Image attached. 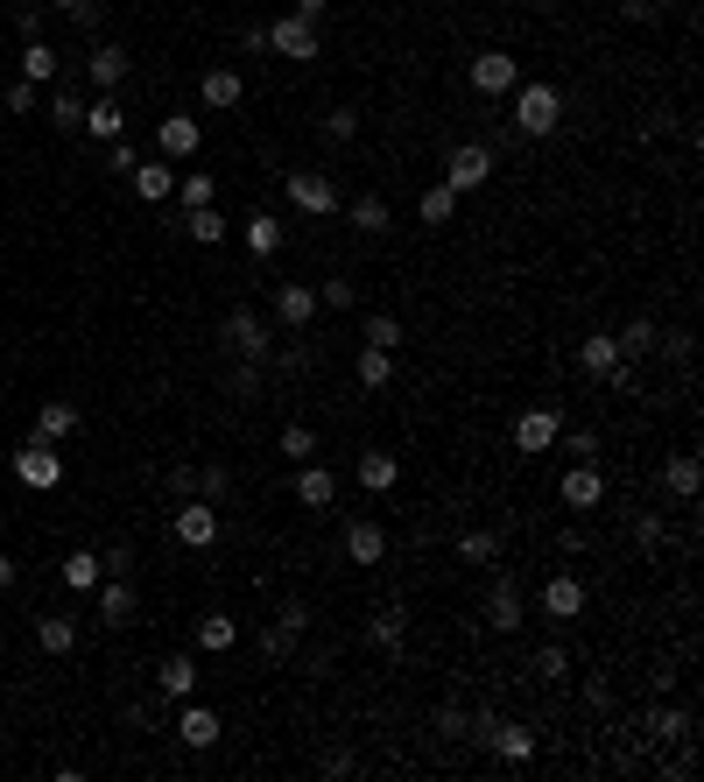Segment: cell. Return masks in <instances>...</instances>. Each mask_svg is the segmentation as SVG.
<instances>
[{"mask_svg":"<svg viewBox=\"0 0 704 782\" xmlns=\"http://www.w3.org/2000/svg\"><path fill=\"white\" fill-rule=\"evenodd\" d=\"M627 22H662V0H620Z\"/></svg>","mask_w":704,"mask_h":782,"instance_id":"cell-61","label":"cell"},{"mask_svg":"<svg viewBox=\"0 0 704 782\" xmlns=\"http://www.w3.org/2000/svg\"><path fill=\"white\" fill-rule=\"evenodd\" d=\"M459 557H465V564H501V536H493V529H465V536H459Z\"/></svg>","mask_w":704,"mask_h":782,"instance_id":"cell-44","label":"cell"},{"mask_svg":"<svg viewBox=\"0 0 704 782\" xmlns=\"http://www.w3.org/2000/svg\"><path fill=\"white\" fill-rule=\"evenodd\" d=\"M325 135H332V142H353V135H359V113H353V106H332V113H325Z\"/></svg>","mask_w":704,"mask_h":782,"instance_id":"cell-53","label":"cell"},{"mask_svg":"<svg viewBox=\"0 0 704 782\" xmlns=\"http://www.w3.org/2000/svg\"><path fill=\"white\" fill-rule=\"evenodd\" d=\"M564 670H570V656H564V648H557V642H549V648H543V656H536V677H564Z\"/></svg>","mask_w":704,"mask_h":782,"instance_id":"cell-58","label":"cell"},{"mask_svg":"<svg viewBox=\"0 0 704 782\" xmlns=\"http://www.w3.org/2000/svg\"><path fill=\"white\" fill-rule=\"evenodd\" d=\"M99 578H135V543H106Z\"/></svg>","mask_w":704,"mask_h":782,"instance_id":"cell-49","label":"cell"},{"mask_svg":"<svg viewBox=\"0 0 704 782\" xmlns=\"http://www.w3.org/2000/svg\"><path fill=\"white\" fill-rule=\"evenodd\" d=\"M22 79H29V85H56V50L43 43V35L22 50Z\"/></svg>","mask_w":704,"mask_h":782,"instance_id":"cell-41","label":"cell"},{"mask_svg":"<svg viewBox=\"0 0 704 782\" xmlns=\"http://www.w3.org/2000/svg\"><path fill=\"white\" fill-rule=\"evenodd\" d=\"M135 163H141V148L127 142V135H120V142H106V169H120V177H127V169H135Z\"/></svg>","mask_w":704,"mask_h":782,"instance_id":"cell-54","label":"cell"},{"mask_svg":"<svg viewBox=\"0 0 704 782\" xmlns=\"http://www.w3.org/2000/svg\"><path fill=\"white\" fill-rule=\"evenodd\" d=\"M367 642L380 648V656H402V642H409V614H402V606H380L374 627H367Z\"/></svg>","mask_w":704,"mask_h":782,"instance_id":"cell-25","label":"cell"},{"mask_svg":"<svg viewBox=\"0 0 704 782\" xmlns=\"http://www.w3.org/2000/svg\"><path fill=\"white\" fill-rule=\"evenodd\" d=\"M416 219H423V226H451V219H459V190H451V184H430L423 198H416Z\"/></svg>","mask_w":704,"mask_h":782,"instance_id":"cell-33","label":"cell"},{"mask_svg":"<svg viewBox=\"0 0 704 782\" xmlns=\"http://www.w3.org/2000/svg\"><path fill=\"white\" fill-rule=\"evenodd\" d=\"M317 303H332V311H353L359 290H353V282H325V290H317Z\"/></svg>","mask_w":704,"mask_h":782,"instance_id":"cell-56","label":"cell"},{"mask_svg":"<svg viewBox=\"0 0 704 782\" xmlns=\"http://www.w3.org/2000/svg\"><path fill=\"white\" fill-rule=\"evenodd\" d=\"M85 71H92V85H99V92H120L127 71H135V56H127L120 43H92L85 50Z\"/></svg>","mask_w":704,"mask_h":782,"instance_id":"cell-14","label":"cell"},{"mask_svg":"<svg viewBox=\"0 0 704 782\" xmlns=\"http://www.w3.org/2000/svg\"><path fill=\"white\" fill-rule=\"evenodd\" d=\"M634 543H641V550L662 543V514H634Z\"/></svg>","mask_w":704,"mask_h":782,"instance_id":"cell-57","label":"cell"},{"mask_svg":"<svg viewBox=\"0 0 704 782\" xmlns=\"http://www.w3.org/2000/svg\"><path fill=\"white\" fill-rule=\"evenodd\" d=\"M183 233L198 240V247H219L225 233H233V226H225V212H219V205H198V212H183Z\"/></svg>","mask_w":704,"mask_h":782,"instance_id":"cell-36","label":"cell"},{"mask_svg":"<svg viewBox=\"0 0 704 782\" xmlns=\"http://www.w3.org/2000/svg\"><path fill=\"white\" fill-rule=\"evenodd\" d=\"M219 508L212 501H198V493H190V501H177V514H169V536H177L183 550H212L219 543Z\"/></svg>","mask_w":704,"mask_h":782,"instance_id":"cell-4","label":"cell"},{"mask_svg":"<svg viewBox=\"0 0 704 782\" xmlns=\"http://www.w3.org/2000/svg\"><path fill=\"white\" fill-rule=\"evenodd\" d=\"M578 367L592 374V380H606V374L620 367V338H613V332H592V338L578 346Z\"/></svg>","mask_w":704,"mask_h":782,"instance_id":"cell-29","label":"cell"},{"mask_svg":"<svg viewBox=\"0 0 704 782\" xmlns=\"http://www.w3.org/2000/svg\"><path fill=\"white\" fill-rule=\"evenodd\" d=\"M64 585H71V593H92V585H99V550H71V557H64Z\"/></svg>","mask_w":704,"mask_h":782,"instance_id":"cell-42","label":"cell"},{"mask_svg":"<svg viewBox=\"0 0 704 782\" xmlns=\"http://www.w3.org/2000/svg\"><path fill=\"white\" fill-rule=\"evenodd\" d=\"M127 184H135V198H141V205L177 198V169H169V156H141L135 169H127Z\"/></svg>","mask_w":704,"mask_h":782,"instance_id":"cell-13","label":"cell"},{"mask_svg":"<svg viewBox=\"0 0 704 782\" xmlns=\"http://www.w3.org/2000/svg\"><path fill=\"white\" fill-rule=\"evenodd\" d=\"M43 113H50V127H64V135H78V127H85V100H78V92H64V85H50Z\"/></svg>","mask_w":704,"mask_h":782,"instance_id":"cell-34","label":"cell"},{"mask_svg":"<svg viewBox=\"0 0 704 782\" xmlns=\"http://www.w3.org/2000/svg\"><path fill=\"white\" fill-rule=\"evenodd\" d=\"M233 642H240V621L233 614H204L198 621V656H225Z\"/></svg>","mask_w":704,"mask_h":782,"instance_id":"cell-31","label":"cell"},{"mask_svg":"<svg viewBox=\"0 0 704 782\" xmlns=\"http://www.w3.org/2000/svg\"><path fill=\"white\" fill-rule=\"evenodd\" d=\"M14 480L35 487V493H50V487H64V459H56L50 445H35V437H29V445L14 451Z\"/></svg>","mask_w":704,"mask_h":782,"instance_id":"cell-9","label":"cell"},{"mask_svg":"<svg viewBox=\"0 0 704 782\" xmlns=\"http://www.w3.org/2000/svg\"><path fill=\"white\" fill-rule=\"evenodd\" d=\"M219 712H212V705H183V719H177V740H183V748H219Z\"/></svg>","mask_w":704,"mask_h":782,"instance_id":"cell-23","label":"cell"},{"mask_svg":"<svg viewBox=\"0 0 704 782\" xmlns=\"http://www.w3.org/2000/svg\"><path fill=\"white\" fill-rule=\"evenodd\" d=\"M240 233H246V254H261V261L282 254V219H275V212H246Z\"/></svg>","mask_w":704,"mask_h":782,"instance_id":"cell-27","label":"cell"},{"mask_svg":"<svg viewBox=\"0 0 704 782\" xmlns=\"http://www.w3.org/2000/svg\"><path fill=\"white\" fill-rule=\"evenodd\" d=\"M198 142H204V127L190 121V113H162V121H156V156L190 163V156H198Z\"/></svg>","mask_w":704,"mask_h":782,"instance_id":"cell-10","label":"cell"},{"mask_svg":"<svg viewBox=\"0 0 704 782\" xmlns=\"http://www.w3.org/2000/svg\"><path fill=\"white\" fill-rule=\"evenodd\" d=\"M261 50L290 56V64H311V56L325 50V35H317V22H303V14H275V22L261 29Z\"/></svg>","mask_w":704,"mask_h":782,"instance_id":"cell-3","label":"cell"},{"mask_svg":"<svg viewBox=\"0 0 704 782\" xmlns=\"http://www.w3.org/2000/svg\"><path fill=\"white\" fill-rule=\"evenodd\" d=\"M380 557H388V529H380L374 514L346 522V564H380Z\"/></svg>","mask_w":704,"mask_h":782,"instance_id":"cell-17","label":"cell"},{"mask_svg":"<svg viewBox=\"0 0 704 782\" xmlns=\"http://www.w3.org/2000/svg\"><path fill=\"white\" fill-rule=\"evenodd\" d=\"M275 451L290 466H303V459H317V430L311 424H282V437H275Z\"/></svg>","mask_w":704,"mask_h":782,"instance_id":"cell-38","label":"cell"},{"mask_svg":"<svg viewBox=\"0 0 704 782\" xmlns=\"http://www.w3.org/2000/svg\"><path fill=\"white\" fill-rule=\"evenodd\" d=\"M219 346L233 353V359H261V367H269V353H275V338H269V317H261L254 303H233V311L219 317Z\"/></svg>","mask_w":704,"mask_h":782,"instance_id":"cell-2","label":"cell"},{"mask_svg":"<svg viewBox=\"0 0 704 782\" xmlns=\"http://www.w3.org/2000/svg\"><path fill=\"white\" fill-rule=\"evenodd\" d=\"M359 338H367V346H380V353H395V346H402L409 332H402V317H395V311H374V317H367V332H359Z\"/></svg>","mask_w":704,"mask_h":782,"instance_id":"cell-43","label":"cell"},{"mask_svg":"<svg viewBox=\"0 0 704 782\" xmlns=\"http://www.w3.org/2000/svg\"><path fill=\"white\" fill-rule=\"evenodd\" d=\"M507 100H515V135H522V142H543V135H557V127H564V92H557V85L522 79Z\"/></svg>","mask_w":704,"mask_h":782,"instance_id":"cell-1","label":"cell"},{"mask_svg":"<svg viewBox=\"0 0 704 782\" xmlns=\"http://www.w3.org/2000/svg\"><path fill=\"white\" fill-rule=\"evenodd\" d=\"M198 100L212 106V113H233V106L246 100V79H240V71H225V64H212V71L198 79Z\"/></svg>","mask_w":704,"mask_h":782,"instance_id":"cell-19","label":"cell"},{"mask_svg":"<svg viewBox=\"0 0 704 782\" xmlns=\"http://www.w3.org/2000/svg\"><path fill=\"white\" fill-rule=\"evenodd\" d=\"M493 169H501V163H493V148H486V142H459V148H451V156H444V184H451V190H459V198H465V190L493 184Z\"/></svg>","mask_w":704,"mask_h":782,"instance_id":"cell-5","label":"cell"},{"mask_svg":"<svg viewBox=\"0 0 704 782\" xmlns=\"http://www.w3.org/2000/svg\"><path fill=\"white\" fill-rule=\"evenodd\" d=\"M359 487H367L374 501H380V493H395V487H402V459H395V451H359Z\"/></svg>","mask_w":704,"mask_h":782,"instance_id":"cell-21","label":"cell"},{"mask_svg":"<svg viewBox=\"0 0 704 782\" xmlns=\"http://www.w3.org/2000/svg\"><path fill=\"white\" fill-rule=\"evenodd\" d=\"M465 79H472V92H486V100H507V92L522 85V64H515L507 50H480Z\"/></svg>","mask_w":704,"mask_h":782,"instance_id":"cell-8","label":"cell"},{"mask_svg":"<svg viewBox=\"0 0 704 782\" xmlns=\"http://www.w3.org/2000/svg\"><path fill=\"white\" fill-rule=\"evenodd\" d=\"M177 198H183V212H198V205H219V184L204 169H190V177H177Z\"/></svg>","mask_w":704,"mask_h":782,"instance_id":"cell-45","label":"cell"},{"mask_svg":"<svg viewBox=\"0 0 704 782\" xmlns=\"http://www.w3.org/2000/svg\"><path fill=\"white\" fill-rule=\"evenodd\" d=\"M557 445L570 451V459H599V430H585V424H578V430H564Z\"/></svg>","mask_w":704,"mask_h":782,"instance_id":"cell-52","label":"cell"},{"mask_svg":"<svg viewBox=\"0 0 704 782\" xmlns=\"http://www.w3.org/2000/svg\"><path fill=\"white\" fill-rule=\"evenodd\" d=\"M99 14H106V0H78V8H71V22L92 35V29H99Z\"/></svg>","mask_w":704,"mask_h":782,"instance_id":"cell-59","label":"cell"},{"mask_svg":"<svg viewBox=\"0 0 704 782\" xmlns=\"http://www.w3.org/2000/svg\"><path fill=\"white\" fill-rule=\"evenodd\" d=\"M261 380H269V367H261V359H233V367H225V395H233V403H254Z\"/></svg>","mask_w":704,"mask_h":782,"instance_id":"cell-37","label":"cell"},{"mask_svg":"<svg viewBox=\"0 0 704 782\" xmlns=\"http://www.w3.org/2000/svg\"><path fill=\"white\" fill-rule=\"evenodd\" d=\"M649 733H655V740H691V712H676V705H655V712H649Z\"/></svg>","mask_w":704,"mask_h":782,"instance_id":"cell-47","label":"cell"},{"mask_svg":"<svg viewBox=\"0 0 704 782\" xmlns=\"http://www.w3.org/2000/svg\"><path fill=\"white\" fill-rule=\"evenodd\" d=\"M0 106H8V113H35V106H43V85H29V79H14L8 92H0Z\"/></svg>","mask_w":704,"mask_h":782,"instance_id":"cell-50","label":"cell"},{"mask_svg":"<svg viewBox=\"0 0 704 782\" xmlns=\"http://www.w3.org/2000/svg\"><path fill=\"white\" fill-rule=\"evenodd\" d=\"M290 205H296V212H311V219H332L346 198H338L332 169H290Z\"/></svg>","mask_w":704,"mask_h":782,"instance_id":"cell-6","label":"cell"},{"mask_svg":"<svg viewBox=\"0 0 704 782\" xmlns=\"http://www.w3.org/2000/svg\"><path fill=\"white\" fill-rule=\"evenodd\" d=\"M35 642H43V656H71V648H78V621L71 614H35Z\"/></svg>","mask_w":704,"mask_h":782,"instance_id":"cell-28","label":"cell"},{"mask_svg":"<svg viewBox=\"0 0 704 782\" xmlns=\"http://www.w3.org/2000/svg\"><path fill=\"white\" fill-rule=\"evenodd\" d=\"M198 501H233V472H225V466H198Z\"/></svg>","mask_w":704,"mask_h":782,"instance_id":"cell-48","label":"cell"},{"mask_svg":"<svg viewBox=\"0 0 704 782\" xmlns=\"http://www.w3.org/2000/svg\"><path fill=\"white\" fill-rule=\"evenodd\" d=\"M543 614H549V621H578V614H585V585L570 578V571L543 578Z\"/></svg>","mask_w":704,"mask_h":782,"instance_id":"cell-20","label":"cell"},{"mask_svg":"<svg viewBox=\"0 0 704 782\" xmlns=\"http://www.w3.org/2000/svg\"><path fill=\"white\" fill-rule=\"evenodd\" d=\"M359 388H388L395 380V353H380V346H359Z\"/></svg>","mask_w":704,"mask_h":782,"instance_id":"cell-39","label":"cell"},{"mask_svg":"<svg viewBox=\"0 0 704 782\" xmlns=\"http://www.w3.org/2000/svg\"><path fill=\"white\" fill-rule=\"evenodd\" d=\"M275 621L290 627V635H303V627H311V606H303V599H282V606H275Z\"/></svg>","mask_w":704,"mask_h":782,"instance_id":"cell-55","label":"cell"},{"mask_svg":"<svg viewBox=\"0 0 704 782\" xmlns=\"http://www.w3.org/2000/svg\"><path fill=\"white\" fill-rule=\"evenodd\" d=\"M296 656V635L282 621H261V663H290Z\"/></svg>","mask_w":704,"mask_h":782,"instance_id":"cell-46","label":"cell"},{"mask_svg":"<svg viewBox=\"0 0 704 782\" xmlns=\"http://www.w3.org/2000/svg\"><path fill=\"white\" fill-rule=\"evenodd\" d=\"M85 135H92V142H120V135H127V106L113 100V92H99V100L85 106Z\"/></svg>","mask_w":704,"mask_h":782,"instance_id":"cell-22","label":"cell"},{"mask_svg":"<svg viewBox=\"0 0 704 782\" xmlns=\"http://www.w3.org/2000/svg\"><path fill=\"white\" fill-rule=\"evenodd\" d=\"M557 437H564V416L549 409V403H536V409L515 416V451H522V459H543V451H557Z\"/></svg>","mask_w":704,"mask_h":782,"instance_id":"cell-7","label":"cell"},{"mask_svg":"<svg viewBox=\"0 0 704 782\" xmlns=\"http://www.w3.org/2000/svg\"><path fill=\"white\" fill-rule=\"evenodd\" d=\"M35 445H64V437H78V403H64V395H50L43 409H35Z\"/></svg>","mask_w":704,"mask_h":782,"instance_id":"cell-16","label":"cell"},{"mask_svg":"<svg viewBox=\"0 0 704 782\" xmlns=\"http://www.w3.org/2000/svg\"><path fill=\"white\" fill-rule=\"evenodd\" d=\"M697 480H704V472H697V459H691V451H676V459L662 466V487H670L676 501H691V493H697Z\"/></svg>","mask_w":704,"mask_h":782,"instance_id":"cell-40","label":"cell"},{"mask_svg":"<svg viewBox=\"0 0 704 782\" xmlns=\"http://www.w3.org/2000/svg\"><path fill=\"white\" fill-rule=\"evenodd\" d=\"M156 691L162 698H190L198 691V656H162L156 663Z\"/></svg>","mask_w":704,"mask_h":782,"instance_id":"cell-24","label":"cell"},{"mask_svg":"<svg viewBox=\"0 0 704 782\" xmlns=\"http://www.w3.org/2000/svg\"><path fill=\"white\" fill-rule=\"evenodd\" d=\"M472 733V712L465 705H444V712H437V740H465Z\"/></svg>","mask_w":704,"mask_h":782,"instance_id":"cell-51","label":"cell"},{"mask_svg":"<svg viewBox=\"0 0 704 782\" xmlns=\"http://www.w3.org/2000/svg\"><path fill=\"white\" fill-rule=\"evenodd\" d=\"M486 621L501 627V635H515V627H522V585H515V571H493V585H486Z\"/></svg>","mask_w":704,"mask_h":782,"instance_id":"cell-12","label":"cell"},{"mask_svg":"<svg viewBox=\"0 0 704 782\" xmlns=\"http://www.w3.org/2000/svg\"><path fill=\"white\" fill-rule=\"evenodd\" d=\"M43 8H56V14H71V8H78V0H43Z\"/></svg>","mask_w":704,"mask_h":782,"instance_id":"cell-64","label":"cell"},{"mask_svg":"<svg viewBox=\"0 0 704 782\" xmlns=\"http://www.w3.org/2000/svg\"><path fill=\"white\" fill-rule=\"evenodd\" d=\"M317 317V282H282L275 290V324L282 332H311Z\"/></svg>","mask_w":704,"mask_h":782,"instance_id":"cell-11","label":"cell"},{"mask_svg":"<svg viewBox=\"0 0 704 782\" xmlns=\"http://www.w3.org/2000/svg\"><path fill=\"white\" fill-rule=\"evenodd\" d=\"M169 493H177V501H190V493H198V466H177V472H169Z\"/></svg>","mask_w":704,"mask_h":782,"instance_id":"cell-60","label":"cell"},{"mask_svg":"<svg viewBox=\"0 0 704 782\" xmlns=\"http://www.w3.org/2000/svg\"><path fill=\"white\" fill-rule=\"evenodd\" d=\"M14 578H22V564H14V557H8V550H0V593H8V585H14Z\"/></svg>","mask_w":704,"mask_h":782,"instance_id":"cell-63","label":"cell"},{"mask_svg":"<svg viewBox=\"0 0 704 782\" xmlns=\"http://www.w3.org/2000/svg\"><path fill=\"white\" fill-rule=\"evenodd\" d=\"M613 338H620V359H634V353H655L662 346V324L655 317H627Z\"/></svg>","mask_w":704,"mask_h":782,"instance_id":"cell-35","label":"cell"},{"mask_svg":"<svg viewBox=\"0 0 704 782\" xmlns=\"http://www.w3.org/2000/svg\"><path fill=\"white\" fill-rule=\"evenodd\" d=\"M346 219L359 226V233H388V226H395V212H388V198H380V190H359V198L346 205Z\"/></svg>","mask_w":704,"mask_h":782,"instance_id":"cell-30","label":"cell"},{"mask_svg":"<svg viewBox=\"0 0 704 782\" xmlns=\"http://www.w3.org/2000/svg\"><path fill=\"white\" fill-rule=\"evenodd\" d=\"M564 508H599L606 501V472L592 466V459H570V472H564Z\"/></svg>","mask_w":704,"mask_h":782,"instance_id":"cell-15","label":"cell"},{"mask_svg":"<svg viewBox=\"0 0 704 782\" xmlns=\"http://www.w3.org/2000/svg\"><path fill=\"white\" fill-rule=\"evenodd\" d=\"M486 748L522 769V761H536V733H528V727H493V733H486Z\"/></svg>","mask_w":704,"mask_h":782,"instance_id":"cell-32","label":"cell"},{"mask_svg":"<svg viewBox=\"0 0 704 782\" xmlns=\"http://www.w3.org/2000/svg\"><path fill=\"white\" fill-rule=\"evenodd\" d=\"M92 593H99V621H106V627H127V621H135V585H127V578H106V585H92Z\"/></svg>","mask_w":704,"mask_h":782,"instance_id":"cell-26","label":"cell"},{"mask_svg":"<svg viewBox=\"0 0 704 782\" xmlns=\"http://www.w3.org/2000/svg\"><path fill=\"white\" fill-rule=\"evenodd\" d=\"M296 501L303 508H338V472L317 466V459H303L296 466Z\"/></svg>","mask_w":704,"mask_h":782,"instance_id":"cell-18","label":"cell"},{"mask_svg":"<svg viewBox=\"0 0 704 782\" xmlns=\"http://www.w3.org/2000/svg\"><path fill=\"white\" fill-rule=\"evenodd\" d=\"M290 14H303V22H325L332 0H290Z\"/></svg>","mask_w":704,"mask_h":782,"instance_id":"cell-62","label":"cell"}]
</instances>
